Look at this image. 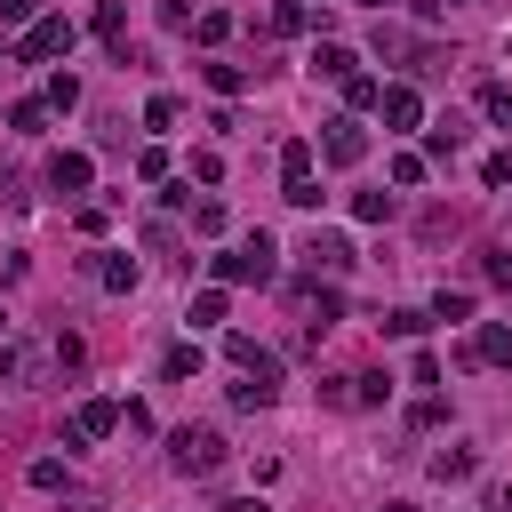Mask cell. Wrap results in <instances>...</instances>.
<instances>
[{"label": "cell", "mask_w": 512, "mask_h": 512, "mask_svg": "<svg viewBox=\"0 0 512 512\" xmlns=\"http://www.w3.org/2000/svg\"><path fill=\"white\" fill-rule=\"evenodd\" d=\"M216 264V288H264V280H280V248L264 240V232H248L240 248H224V256H208Z\"/></svg>", "instance_id": "obj_1"}, {"label": "cell", "mask_w": 512, "mask_h": 512, "mask_svg": "<svg viewBox=\"0 0 512 512\" xmlns=\"http://www.w3.org/2000/svg\"><path fill=\"white\" fill-rule=\"evenodd\" d=\"M168 464H176L184 480H216V472L232 464V448H224V432H208V424H176V432H168Z\"/></svg>", "instance_id": "obj_2"}, {"label": "cell", "mask_w": 512, "mask_h": 512, "mask_svg": "<svg viewBox=\"0 0 512 512\" xmlns=\"http://www.w3.org/2000/svg\"><path fill=\"white\" fill-rule=\"evenodd\" d=\"M288 312H296V336L312 344L320 328L344 320V296H336V280H296V288H288Z\"/></svg>", "instance_id": "obj_3"}, {"label": "cell", "mask_w": 512, "mask_h": 512, "mask_svg": "<svg viewBox=\"0 0 512 512\" xmlns=\"http://www.w3.org/2000/svg\"><path fill=\"white\" fill-rule=\"evenodd\" d=\"M72 40H80V24L72 16H40V24H24L16 32V64H56V56H72Z\"/></svg>", "instance_id": "obj_4"}, {"label": "cell", "mask_w": 512, "mask_h": 512, "mask_svg": "<svg viewBox=\"0 0 512 512\" xmlns=\"http://www.w3.org/2000/svg\"><path fill=\"white\" fill-rule=\"evenodd\" d=\"M384 392H392V376H376V368H336V376H320V400H328V408H384Z\"/></svg>", "instance_id": "obj_5"}, {"label": "cell", "mask_w": 512, "mask_h": 512, "mask_svg": "<svg viewBox=\"0 0 512 512\" xmlns=\"http://www.w3.org/2000/svg\"><path fill=\"white\" fill-rule=\"evenodd\" d=\"M280 200L288 208H320V176H312V144L304 136L280 144Z\"/></svg>", "instance_id": "obj_6"}, {"label": "cell", "mask_w": 512, "mask_h": 512, "mask_svg": "<svg viewBox=\"0 0 512 512\" xmlns=\"http://www.w3.org/2000/svg\"><path fill=\"white\" fill-rule=\"evenodd\" d=\"M352 264H360V248H352L344 232H312V240H304V272H312V280H344Z\"/></svg>", "instance_id": "obj_7"}, {"label": "cell", "mask_w": 512, "mask_h": 512, "mask_svg": "<svg viewBox=\"0 0 512 512\" xmlns=\"http://www.w3.org/2000/svg\"><path fill=\"white\" fill-rule=\"evenodd\" d=\"M360 152H368V128H360V112H336V120H320V160L352 168Z\"/></svg>", "instance_id": "obj_8"}, {"label": "cell", "mask_w": 512, "mask_h": 512, "mask_svg": "<svg viewBox=\"0 0 512 512\" xmlns=\"http://www.w3.org/2000/svg\"><path fill=\"white\" fill-rule=\"evenodd\" d=\"M48 360H56V344L8 336V352H0V376H8V384H40V376H48Z\"/></svg>", "instance_id": "obj_9"}, {"label": "cell", "mask_w": 512, "mask_h": 512, "mask_svg": "<svg viewBox=\"0 0 512 512\" xmlns=\"http://www.w3.org/2000/svg\"><path fill=\"white\" fill-rule=\"evenodd\" d=\"M88 184H96V160H88V152H48V192L80 200Z\"/></svg>", "instance_id": "obj_10"}, {"label": "cell", "mask_w": 512, "mask_h": 512, "mask_svg": "<svg viewBox=\"0 0 512 512\" xmlns=\"http://www.w3.org/2000/svg\"><path fill=\"white\" fill-rule=\"evenodd\" d=\"M224 360H232L240 376H280V360H272V352L248 336V328H224Z\"/></svg>", "instance_id": "obj_11"}, {"label": "cell", "mask_w": 512, "mask_h": 512, "mask_svg": "<svg viewBox=\"0 0 512 512\" xmlns=\"http://www.w3.org/2000/svg\"><path fill=\"white\" fill-rule=\"evenodd\" d=\"M464 360H480V368H512V328H504V320H480L472 344H464Z\"/></svg>", "instance_id": "obj_12"}, {"label": "cell", "mask_w": 512, "mask_h": 512, "mask_svg": "<svg viewBox=\"0 0 512 512\" xmlns=\"http://www.w3.org/2000/svg\"><path fill=\"white\" fill-rule=\"evenodd\" d=\"M376 112H384V128H424V96H416L408 80H392V88L376 96Z\"/></svg>", "instance_id": "obj_13"}, {"label": "cell", "mask_w": 512, "mask_h": 512, "mask_svg": "<svg viewBox=\"0 0 512 512\" xmlns=\"http://www.w3.org/2000/svg\"><path fill=\"white\" fill-rule=\"evenodd\" d=\"M104 432H120V400H80L72 408V440H104Z\"/></svg>", "instance_id": "obj_14"}, {"label": "cell", "mask_w": 512, "mask_h": 512, "mask_svg": "<svg viewBox=\"0 0 512 512\" xmlns=\"http://www.w3.org/2000/svg\"><path fill=\"white\" fill-rule=\"evenodd\" d=\"M312 72H328V80H336V88H344V80H352V72H360V56H352V48H344V40H320V48H312Z\"/></svg>", "instance_id": "obj_15"}, {"label": "cell", "mask_w": 512, "mask_h": 512, "mask_svg": "<svg viewBox=\"0 0 512 512\" xmlns=\"http://www.w3.org/2000/svg\"><path fill=\"white\" fill-rule=\"evenodd\" d=\"M312 24H320L312 0H272V32H280V40H288V32H312Z\"/></svg>", "instance_id": "obj_16"}, {"label": "cell", "mask_w": 512, "mask_h": 512, "mask_svg": "<svg viewBox=\"0 0 512 512\" xmlns=\"http://www.w3.org/2000/svg\"><path fill=\"white\" fill-rule=\"evenodd\" d=\"M88 272H96V288H112V296H128V288H136V264H128V256H112V248H104Z\"/></svg>", "instance_id": "obj_17"}, {"label": "cell", "mask_w": 512, "mask_h": 512, "mask_svg": "<svg viewBox=\"0 0 512 512\" xmlns=\"http://www.w3.org/2000/svg\"><path fill=\"white\" fill-rule=\"evenodd\" d=\"M280 400V376H240L232 384V408H272Z\"/></svg>", "instance_id": "obj_18"}, {"label": "cell", "mask_w": 512, "mask_h": 512, "mask_svg": "<svg viewBox=\"0 0 512 512\" xmlns=\"http://www.w3.org/2000/svg\"><path fill=\"white\" fill-rule=\"evenodd\" d=\"M424 152H432V160H456V152H464V128H456V120H432V128H424Z\"/></svg>", "instance_id": "obj_19"}, {"label": "cell", "mask_w": 512, "mask_h": 512, "mask_svg": "<svg viewBox=\"0 0 512 512\" xmlns=\"http://www.w3.org/2000/svg\"><path fill=\"white\" fill-rule=\"evenodd\" d=\"M160 376H168V384L200 376V344H168V352H160Z\"/></svg>", "instance_id": "obj_20"}, {"label": "cell", "mask_w": 512, "mask_h": 512, "mask_svg": "<svg viewBox=\"0 0 512 512\" xmlns=\"http://www.w3.org/2000/svg\"><path fill=\"white\" fill-rule=\"evenodd\" d=\"M472 472H480L472 448H440V456H432V480H472Z\"/></svg>", "instance_id": "obj_21"}, {"label": "cell", "mask_w": 512, "mask_h": 512, "mask_svg": "<svg viewBox=\"0 0 512 512\" xmlns=\"http://www.w3.org/2000/svg\"><path fill=\"white\" fill-rule=\"evenodd\" d=\"M192 40H200V48H224V40H232V16H224V8L192 16Z\"/></svg>", "instance_id": "obj_22"}, {"label": "cell", "mask_w": 512, "mask_h": 512, "mask_svg": "<svg viewBox=\"0 0 512 512\" xmlns=\"http://www.w3.org/2000/svg\"><path fill=\"white\" fill-rule=\"evenodd\" d=\"M8 128H16V136H40V128H48V104H40V96L8 104Z\"/></svg>", "instance_id": "obj_23"}, {"label": "cell", "mask_w": 512, "mask_h": 512, "mask_svg": "<svg viewBox=\"0 0 512 512\" xmlns=\"http://www.w3.org/2000/svg\"><path fill=\"white\" fill-rule=\"evenodd\" d=\"M376 96H384V80H368V72L344 80V104H352V112H376Z\"/></svg>", "instance_id": "obj_24"}, {"label": "cell", "mask_w": 512, "mask_h": 512, "mask_svg": "<svg viewBox=\"0 0 512 512\" xmlns=\"http://www.w3.org/2000/svg\"><path fill=\"white\" fill-rule=\"evenodd\" d=\"M480 112H488L496 128H512V88H504V80H488V88H480Z\"/></svg>", "instance_id": "obj_25"}, {"label": "cell", "mask_w": 512, "mask_h": 512, "mask_svg": "<svg viewBox=\"0 0 512 512\" xmlns=\"http://www.w3.org/2000/svg\"><path fill=\"white\" fill-rule=\"evenodd\" d=\"M40 104H48V112H72V104H80V80H72V72H56V80H48V96H40Z\"/></svg>", "instance_id": "obj_26"}, {"label": "cell", "mask_w": 512, "mask_h": 512, "mask_svg": "<svg viewBox=\"0 0 512 512\" xmlns=\"http://www.w3.org/2000/svg\"><path fill=\"white\" fill-rule=\"evenodd\" d=\"M352 216H360V224H384V216H392V192H352Z\"/></svg>", "instance_id": "obj_27"}, {"label": "cell", "mask_w": 512, "mask_h": 512, "mask_svg": "<svg viewBox=\"0 0 512 512\" xmlns=\"http://www.w3.org/2000/svg\"><path fill=\"white\" fill-rule=\"evenodd\" d=\"M192 232L216 240V232H224V200H192Z\"/></svg>", "instance_id": "obj_28"}, {"label": "cell", "mask_w": 512, "mask_h": 512, "mask_svg": "<svg viewBox=\"0 0 512 512\" xmlns=\"http://www.w3.org/2000/svg\"><path fill=\"white\" fill-rule=\"evenodd\" d=\"M432 320H472V296H464V288H440V296H432Z\"/></svg>", "instance_id": "obj_29"}, {"label": "cell", "mask_w": 512, "mask_h": 512, "mask_svg": "<svg viewBox=\"0 0 512 512\" xmlns=\"http://www.w3.org/2000/svg\"><path fill=\"white\" fill-rule=\"evenodd\" d=\"M176 120H184L176 96H152V104H144V128H176Z\"/></svg>", "instance_id": "obj_30"}, {"label": "cell", "mask_w": 512, "mask_h": 512, "mask_svg": "<svg viewBox=\"0 0 512 512\" xmlns=\"http://www.w3.org/2000/svg\"><path fill=\"white\" fill-rule=\"evenodd\" d=\"M224 312H232V304H224V288H200V296H192V320H200V328H208V320H224Z\"/></svg>", "instance_id": "obj_31"}, {"label": "cell", "mask_w": 512, "mask_h": 512, "mask_svg": "<svg viewBox=\"0 0 512 512\" xmlns=\"http://www.w3.org/2000/svg\"><path fill=\"white\" fill-rule=\"evenodd\" d=\"M24 480H32V488H64V480H72V472H64V464H56V456H32V472H24Z\"/></svg>", "instance_id": "obj_32"}, {"label": "cell", "mask_w": 512, "mask_h": 512, "mask_svg": "<svg viewBox=\"0 0 512 512\" xmlns=\"http://www.w3.org/2000/svg\"><path fill=\"white\" fill-rule=\"evenodd\" d=\"M480 272H488L496 288H512V248H480Z\"/></svg>", "instance_id": "obj_33"}, {"label": "cell", "mask_w": 512, "mask_h": 512, "mask_svg": "<svg viewBox=\"0 0 512 512\" xmlns=\"http://www.w3.org/2000/svg\"><path fill=\"white\" fill-rule=\"evenodd\" d=\"M200 72H208V88H216V96H240V64H200Z\"/></svg>", "instance_id": "obj_34"}, {"label": "cell", "mask_w": 512, "mask_h": 512, "mask_svg": "<svg viewBox=\"0 0 512 512\" xmlns=\"http://www.w3.org/2000/svg\"><path fill=\"white\" fill-rule=\"evenodd\" d=\"M136 176H144V184H160V176H168V152H160V144H144V152H136Z\"/></svg>", "instance_id": "obj_35"}, {"label": "cell", "mask_w": 512, "mask_h": 512, "mask_svg": "<svg viewBox=\"0 0 512 512\" xmlns=\"http://www.w3.org/2000/svg\"><path fill=\"white\" fill-rule=\"evenodd\" d=\"M392 184H424V152H392Z\"/></svg>", "instance_id": "obj_36"}, {"label": "cell", "mask_w": 512, "mask_h": 512, "mask_svg": "<svg viewBox=\"0 0 512 512\" xmlns=\"http://www.w3.org/2000/svg\"><path fill=\"white\" fill-rule=\"evenodd\" d=\"M432 312H384V336H424Z\"/></svg>", "instance_id": "obj_37"}, {"label": "cell", "mask_w": 512, "mask_h": 512, "mask_svg": "<svg viewBox=\"0 0 512 512\" xmlns=\"http://www.w3.org/2000/svg\"><path fill=\"white\" fill-rule=\"evenodd\" d=\"M192 176H200V184H216V176H224V152H216V144H208V152H192Z\"/></svg>", "instance_id": "obj_38"}, {"label": "cell", "mask_w": 512, "mask_h": 512, "mask_svg": "<svg viewBox=\"0 0 512 512\" xmlns=\"http://www.w3.org/2000/svg\"><path fill=\"white\" fill-rule=\"evenodd\" d=\"M440 416H448V408H440V400H432V392H424V400H416V408H408V424H416V432H432V424H440Z\"/></svg>", "instance_id": "obj_39"}, {"label": "cell", "mask_w": 512, "mask_h": 512, "mask_svg": "<svg viewBox=\"0 0 512 512\" xmlns=\"http://www.w3.org/2000/svg\"><path fill=\"white\" fill-rule=\"evenodd\" d=\"M480 184H512V152H488L480 160Z\"/></svg>", "instance_id": "obj_40"}, {"label": "cell", "mask_w": 512, "mask_h": 512, "mask_svg": "<svg viewBox=\"0 0 512 512\" xmlns=\"http://www.w3.org/2000/svg\"><path fill=\"white\" fill-rule=\"evenodd\" d=\"M0 24H40V0H0Z\"/></svg>", "instance_id": "obj_41"}, {"label": "cell", "mask_w": 512, "mask_h": 512, "mask_svg": "<svg viewBox=\"0 0 512 512\" xmlns=\"http://www.w3.org/2000/svg\"><path fill=\"white\" fill-rule=\"evenodd\" d=\"M216 512H264V496H232V504H216Z\"/></svg>", "instance_id": "obj_42"}, {"label": "cell", "mask_w": 512, "mask_h": 512, "mask_svg": "<svg viewBox=\"0 0 512 512\" xmlns=\"http://www.w3.org/2000/svg\"><path fill=\"white\" fill-rule=\"evenodd\" d=\"M488 512H512V488H496V496H488Z\"/></svg>", "instance_id": "obj_43"}, {"label": "cell", "mask_w": 512, "mask_h": 512, "mask_svg": "<svg viewBox=\"0 0 512 512\" xmlns=\"http://www.w3.org/2000/svg\"><path fill=\"white\" fill-rule=\"evenodd\" d=\"M440 8H448V0H416V16H440Z\"/></svg>", "instance_id": "obj_44"}, {"label": "cell", "mask_w": 512, "mask_h": 512, "mask_svg": "<svg viewBox=\"0 0 512 512\" xmlns=\"http://www.w3.org/2000/svg\"><path fill=\"white\" fill-rule=\"evenodd\" d=\"M384 512H416V504H384Z\"/></svg>", "instance_id": "obj_45"}, {"label": "cell", "mask_w": 512, "mask_h": 512, "mask_svg": "<svg viewBox=\"0 0 512 512\" xmlns=\"http://www.w3.org/2000/svg\"><path fill=\"white\" fill-rule=\"evenodd\" d=\"M360 8H392V0H360Z\"/></svg>", "instance_id": "obj_46"}, {"label": "cell", "mask_w": 512, "mask_h": 512, "mask_svg": "<svg viewBox=\"0 0 512 512\" xmlns=\"http://www.w3.org/2000/svg\"><path fill=\"white\" fill-rule=\"evenodd\" d=\"M8 48H16V40H0V56H8Z\"/></svg>", "instance_id": "obj_47"}]
</instances>
